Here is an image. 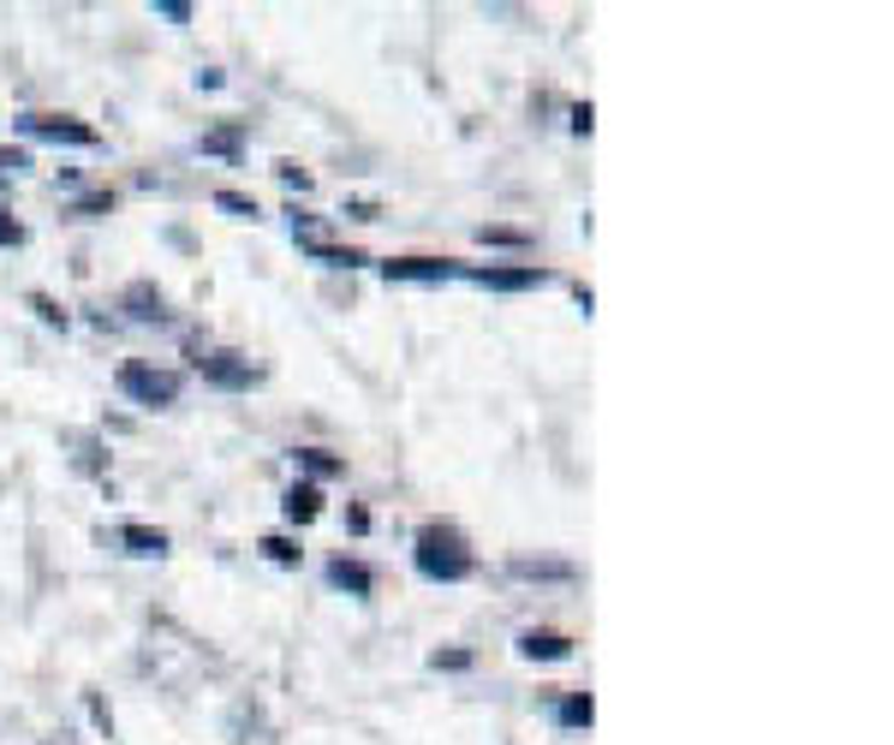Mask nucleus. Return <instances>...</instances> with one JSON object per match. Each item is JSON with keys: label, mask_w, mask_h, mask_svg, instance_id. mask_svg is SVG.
Segmentation results:
<instances>
[{"label": "nucleus", "mask_w": 894, "mask_h": 745, "mask_svg": "<svg viewBox=\"0 0 894 745\" xmlns=\"http://www.w3.org/2000/svg\"><path fill=\"white\" fill-rule=\"evenodd\" d=\"M412 561H418L423 579H442V584H460V579L477 573V554L465 549V537L453 531V525H423Z\"/></svg>", "instance_id": "f257e3e1"}, {"label": "nucleus", "mask_w": 894, "mask_h": 745, "mask_svg": "<svg viewBox=\"0 0 894 745\" xmlns=\"http://www.w3.org/2000/svg\"><path fill=\"white\" fill-rule=\"evenodd\" d=\"M120 393L138 406H173L180 400V376L155 370V364H120Z\"/></svg>", "instance_id": "f03ea898"}, {"label": "nucleus", "mask_w": 894, "mask_h": 745, "mask_svg": "<svg viewBox=\"0 0 894 745\" xmlns=\"http://www.w3.org/2000/svg\"><path fill=\"white\" fill-rule=\"evenodd\" d=\"M31 138H49V143H78V150H96V126H84V120H66V114H24L19 120Z\"/></svg>", "instance_id": "7ed1b4c3"}, {"label": "nucleus", "mask_w": 894, "mask_h": 745, "mask_svg": "<svg viewBox=\"0 0 894 745\" xmlns=\"http://www.w3.org/2000/svg\"><path fill=\"white\" fill-rule=\"evenodd\" d=\"M197 370H203V382H215V388H227V393H239V388L257 382V370L239 353H203Z\"/></svg>", "instance_id": "20e7f679"}, {"label": "nucleus", "mask_w": 894, "mask_h": 745, "mask_svg": "<svg viewBox=\"0 0 894 745\" xmlns=\"http://www.w3.org/2000/svg\"><path fill=\"white\" fill-rule=\"evenodd\" d=\"M519 656L525 662H567V656H573V638L549 633V626H531V633H519Z\"/></svg>", "instance_id": "39448f33"}, {"label": "nucleus", "mask_w": 894, "mask_h": 745, "mask_svg": "<svg viewBox=\"0 0 894 745\" xmlns=\"http://www.w3.org/2000/svg\"><path fill=\"white\" fill-rule=\"evenodd\" d=\"M477 287H495V292H531V287H549V269H472Z\"/></svg>", "instance_id": "423d86ee"}, {"label": "nucleus", "mask_w": 894, "mask_h": 745, "mask_svg": "<svg viewBox=\"0 0 894 745\" xmlns=\"http://www.w3.org/2000/svg\"><path fill=\"white\" fill-rule=\"evenodd\" d=\"M383 274L388 281H448L453 262H442V257H388Z\"/></svg>", "instance_id": "0eeeda50"}, {"label": "nucleus", "mask_w": 894, "mask_h": 745, "mask_svg": "<svg viewBox=\"0 0 894 745\" xmlns=\"http://www.w3.org/2000/svg\"><path fill=\"white\" fill-rule=\"evenodd\" d=\"M120 543L131 549V554H143V561H161V554H168L173 543H168V531H161V525H120Z\"/></svg>", "instance_id": "6e6552de"}, {"label": "nucleus", "mask_w": 894, "mask_h": 745, "mask_svg": "<svg viewBox=\"0 0 894 745\" xmlns=\"http://www.w3.org/2000/svg\"><path fill=\"white\" fill-rule=\"evenodd\" d=\"M328 584H334V591H346V596H370V566H364V561H346V554H341V561H328Z\"/></svg>", "instance_id": "1a4fd4ad"}, {"label": "nucleus", "mask_w": 894, "mask_h": 745, "mask_svg": "<svg viewBox=\"0 0 894 745\" xmlns=\"http://www.w3.org/2000/svg\"><path fill=\"white\" fill-rule=\"evenodd\" d=\"M281 514H287V525H311L322 514V489L316 484H292L287 501H281Z\"/></svg>", "instance_id": "9d476101"}, {"label": "nucleus", "mask_w": 894, "mask_h": 745, "mask_svg": "<svg viewBox=\"0 0 894 745\" xmlns=\"http://www.w3.org/2000/svg\"><path fill=\"white\" fill-rule=\"evenodd\" d=\"M507 573H513V579H554V584L579 579V573H573V561H525V554L507 566Z\"/></svg>", "instance_id": "9b49d317"}, {"label": "nucleus", "mask_w": 894, "mask_h": 745, "mask_svg": "<svg viewBox=\"0 0 894 745\" xmlns=\"http://www.w3.org/2000/svg\"><path fill=\"white\" fill-rule=\"evenodd\" d=\"M239 150H245V131H239V126H215V131H203V155L239 162Z\"/></svg>", "instance_id": "f8f14e48"}, {"label": "nucleus", "mask_w": 894, "mask_h": 745, "mask_svg": "<svg viewBox=\"0 0 894 745\" xmlns=\"http://www.w3.org/2000/svg\"><path fill=\"white\" fill-rule=\"evenodd\" d=\"M126 311L138 316V323H155V316H161V292L150 281H131L126 287Z\"/></svg>", "instance_id": "ddd939ff"}, {"label": "nucleus", "mask_w": 894, "mask_h": 745, "mask_svg": "<svg viewBox=\"0 0 894 745\" xmlns=\"http://www.w3.org/2000/svg\"><path fill=\"white\" fill-rule=\"evenodd\" d=\"M304 251H311L316 262H328V269H358V262H364V251H352V245H346V251H341V245H322V239H304Z\"/></svg>", "instance_id": "4468645a"}, {"label": "nucleus", "mask_w": 894, "mask_h": 745, "mask_svg": "<svg viewBox=\"0 0 894 745\" xmlns=\"http://www.w3.org/2000/svg\"><path fill=\"white\" fill-rule=\"evenodd\" d=\"M561 727H591L596 722V704H591V692H573V698H561Z\"/></svg>", "instance_id": "2eb2a0df"}, {"label": "nucleus", "mask_w": 894, "mask_h": 745, "mask_svg": "<svg viewBox=\"0 0 894 745\" xmlns=\"http://www.w3.org/2000/svg\"><path fill=\"white\" fill-rule=\"evenodd\" d=\"M299 465H304L311 477H341V472H346V465L334 460L328 447H299Z\"/></svg>", "instance_id": "dca6fc26"}, {"label": "nucleus", "mask_w": 894, "mask_h": 745, "mask_svg": "<svg viewBox=\"0 0 894 745\" xmlns=\"http://www.w3.org/2000/svg\"><path fill=\"white\" fill-rule=\"evenodd\" d=\"M215 203H222L227 215H239V222H257V197H245V192H233V185H222V192H215Z\"/></svg>", "instance_id": "f3484780"}, {"label": "nucleus", "mask_w": 894, "mask_h": 745, "mask_svg": "<svg viewBox=\"0 0 894 745\" xmlns=\"http://www.w3.org/2000/svg\"><path fill=\"white\" fill-rule=\"evenodd\" d=\"M257 549H262V554H269V561H274V566H299V554H304L299 543H292V537H262V543H257Z\"/></svg>", "instance_id": "a211bd4d"}, {"label": "nucleus", "mask_w": 894, "mask_h": 745, "mask_svg": "<svg viewBox=\"0 0 894 745\" xmlns=\"http://www.w3.org/2000/svg\"><path fill=\"white\" fill-rule=\"evenodd\" d=\"M477 239L483 245H513V251H525V245H531L519 227H477Z\"/></svg>", "instance_id": "6ab92c4d"}, {"label": "nucleus", "mask_w": 894, "mask_h": 745, "mask_svg": "<svg viewBox=\"0 0 894 745\" xmlns=\"http://www.w3.org/2000/svg\"><path fill=\"white\" fill-rule=\"evenodd\" d=\"M31 311L42 316V323H61V328H66V311H61V304L49 299V292H31Z\"/></svg>", "instance_id": "aec40b11"}, {"label": "nucleus", "mask_w": 894, "mask_h": 745, "mask_svg": "<svg viewBox=\"0 0 894 745\" xmlns=\"http://www.w3.org/2000/svg\"><path fill=\"white\" fill-rule=\"evenodd\" d=\"M12 245H24V222H12V215L0 209V251H12Z\"/></svg>", "instance_id": "412c9836"}, {"label": "nucleus", "mask_w": 894, "mask_h": 745, "mask_svg": "<svg viewBox=\"0 0 894 745\" xmlns=\"http://www.w3.org/2000/svg\"><path fill=\"white\" fill-rule=\"evenodd\" d=\"M155 12L168 24H192V7H185V0H155Z\"/></svg>", "instance_id": "4be33fe9"}, {"label": "nucleus", "mask_w": 894, "mask_h": 745, "mask_svg": "<svg viewBox=\"0 0 894 745\" xmlns=\"http://www.w3.org/2000/svg\"><path fill=\"white\" fill-rule=\"evenodd\" d=\"M281 180L292 185V192H311V173H304L299 162H281Z\"/></svg>", "instance_id": "5701e85b"}, {"label": "nucleus", "mask_w": 894, "mask_h": 745, "mask_svg": "<svg viewBox=\"0 0 894 745\" xmlns=\"http://www.w3.org/2000/svg\"><path fill=\"white\" fill-rule=\"evenodd\" d=\"M430 662H435V668H472V650H435Z\"/></svg>", "instance_id": "b1692460"}, {"label": "nucleus", "mask_w": 894, "mask_h": 745, "mask_svg": "<svg viewBox=\"0 0 894 745\" xmlns=\"http://www.w3.org/2000/svg\"><path fill=\"white\" fill-rule=\"evenodd\" d=\"M19 168H31V162H24V150H0V185H7V173H19Z\"/></svg>", "instance_id": "393cba45"}, {"label": "nucleus", "mask_w": 894, "mask_h": 745, "mask_svg": "<svg viewBox=\"0 0 894 745\" xmlns=\"http://www.w3.org/2000/svg\"><path fill=\"white\" fill-rule=\"evenodd\" d=\"M596 126V114H591V101H579V108H573V131H591Z\"/></svg>", "instance_id": "a878e982"}, {"label": "nucleus", "mask_w": 894, "mask_h": 745, "mask_svg": "<svg viewBox=\"0 0 894 745\" xmlns=\"http://www.w3.org/2000/svg\"><path fill=\"white\" fill-rule=\"evenodd\" d=\"M108 203H114L108 192H90V197H84V203H78V209H84V215H101V209H108Z\"/></svg>", "instance_id": "bb28decb"}]
</instances>
